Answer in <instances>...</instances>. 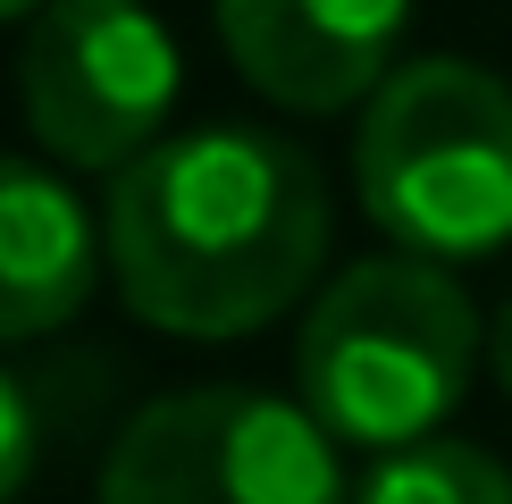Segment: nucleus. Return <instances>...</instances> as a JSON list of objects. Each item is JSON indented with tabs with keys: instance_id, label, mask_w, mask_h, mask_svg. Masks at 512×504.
<instances>
[{
	"instance_id": "39448f33",
	"label": "nucleus",
	"mask_w": 512,
	"mask_h": 504,
	"mask_svg": "<svg viewBox=\"0 0 512 504\" xmlns=\"http://www.w3.org/2000/svg\"><path fill=\"white\" fill-rule=\"evenodd\" d=\"M17 101L42 152L118 177L177 110V42L143 0H51L17 51Z\"/></svg>"
},
{
	"instance_id": "f257e3e1",
	"label": "nucleus",
	"mask_w": 512,
	"mask_h": 504,
	"mask_svg": "<svg viewBox=\"0 0 512 504\" xmlns=\"http://www.w3.org/2000/svg\"><path fill=\"white\" fill-rule=\"evenodd\" d=\"M110 278L168 336H252L328 261V185L261 126L160 135L110 177Z\"/></svg>"
},
{
	"instance_id": "6e6552de",
	"label": "nucleus",
	"mask_w": 512,
	"mask_h": 504,
	"mask_svg": "<svg viewBox=\"0 0 512 504\" xmlns=\"http://www.w3.org/2000/svg\"><path fill=\"white\" fill-rule=\"evenodd\" d=\"M353 504H512V471L462 437H412L378 446V471H361Z\"/></svg>"
},
{
	"instance_id": "f03ea898",
	"label": "nucleus",
	"mask_w": 512,
	"mask_h": 504,
	"mask_svg": "<svg viewBox=\"0 0 512 504\" xmlns=\"http://www.w3.org/2000/svg\"><path fill=\"white\" fill-rule=\"evenodd\" d=\"M479 370V311L429 252H378L311 303L294 378L353 446H412L462 404Z\"/></svg>"
},
{
	"instance_id": "9b49d317",
	"label": "nucleus",
	"mask_w": 512,
	"mask_h": 504,
	"mask_svg": "<svg viewBox=\"0 0 512 504\" xmlns=\"http://www.w3.org/2000/svg\"><path fill=\"white\" fill-rule=\"evenodd\" d=\"M34 9H51V0H0V17H34Z\"/></svg>"
},
{
	"instance_id": "1a4fd4ad",
	"label": "nucleus",
	"mask_w": 512,
	"mask_h": 504,
	"mask_svg": "<svg viewBox=\"0 0 512 504\" xmlns=\"http://www.w3.org/2000/svg\"><path fill=\"white\" fill-rule=\"evenodd\" d=\"M34 454H42V420H34V395L0 370V504L34 479Z\"/></svg>"
},
{
	"instance_id": "0eeeda50",
	"label": "nucleus",
	"mask_w": 512,
	"mask_h": 504,
	"mask_svg": "<svg viewBox=\"0 0 512 504\" xmlns=\"http://www.w3.org/2000/svg\"><path fill=\"white\" fill-rule=\"evenodd\" d=\"M101 252L110 236H93L84 202L51 168L0 160V345L68 328L101 278Z\"/></svg>"
},
{
	"instance_id": "20e7f679",
	"label": "nucleus",
	"mask_w": 512,
	"mask_h": 504,
	"mask_svg": "<svg viewBox=\"0 0 512 504\" xmlns=\"http://www.w3.org/2000/svg\"><path fill=\"white\" fill-rule=\"evenodd\" d=\"M101 504H353L336 429L261 387H185L143 404L101 462Z\"/></svg>"
},
{
	"instance_id": "423d86ee",
	"label": "nucleus",
	"mask_w": 512,
	"mask_h": 504,
	"mask_svg": "<svg viewBox=\"0 0 512 504\" xmlns=\"http://www.w3.org/2000/svg\"><path fill=\"white\" fill-rule=\"evenodd\" d=\"M412 0H219V42L277 110H353L395 76Z\"/></svg>"
},
{
	"instance_id": "9d476101",
	"label": "nucleus",
	"mask_w": 512,
	"mask_h": 504,
	"mask_svg": "<svg viewBox=\"0 0 512 504\" xmlns=\"http://www.w3.org/2000/svg\"><path fill=\"white\" fill-rule=\"evenodd\" d=\"M496 378H504V395H512V294H504V311H496Z\"/></svg>"
},
{
	"instance_id": "7ed1b4c3",
	"label": "nucleus",
	"mask_w": 512,
	"mask_h": 504,
	"mask_svg": "<svg viewBox=\"0 0 512 504\" xmlns=\"http://www.w3.org/2000/svg\"><path fill=\"white\" fill-rule=\"evenodd\" d=\"M353 185L378 236L429 261L512 244V84L471 59H403L353 135Z\"/></svg>"
}]
</instances>
